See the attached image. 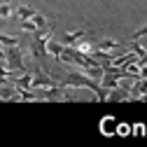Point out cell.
<instances>
[{
    "label": "cell",
    "instance_id": "1",
    "mask_svg": "<svg viewBox=\"0 0 147 147\" xmlns=\"http://www.w3.org/2000/svg\"><path fill=\"white\" fill-rule=\"evenodd\" d=\"M5 68L7 70H14V72H19V75H24V54L21 49H16V47H9L5 51Z\"/></svg>",
    "mask_w": 147,
    "mask_h": 147
},
{
    "label": "cell",
    "instance_id": "2",
    "mask_svg": "<svg viewBox=\"0 0 147 147\" xmlns=\"http://www.w3.org/2000/svg\"><path fill=\"white\" fill-rule=\"evenodd\" d=\"M56 86H61L56 80H51V77H47L45 72H35V77H33V89H56Z\"/></svg>",
    "mask_w": 147,
    "mask_h": 147
},
{
    "label": "cell",
    "instance_id": "3",
    "mask_svg": "<svg viewBox=\"0 0 147 147\" xmlns=\"http://www.w3.org/2000/svg\"><path fill=\"white\" fill-rule=\"evenodd\" d=\"M86 38V30H70V33H65L63 35V45L65 47H75L80 40H84Z\"/></svg>",
    "mask_w": 147,
    "mask_h": 147
},
{
    "label": "cell",
    "instance_id": "4",
    "mask_svg": "<svg viewBox=\"0 0 147 147\" xmlns=\"http://www.w3.org/2000/svg\"><path fill=\"white\" fill-rule=\"evenodd\" d=\"M128 94H131V98H142V96H147V80H136V84L131 86V91H128Z\"/></svg>",
    "mask_w": 147,
    "mask_h": 147
},
{
    "label": "cell",
    "instance_id": "5",
    "mask_svg": "<svg viewBox=\"0 0 147 147\" xmlns=\"http://www.w3.org/2000/svg\"><path fill=\"white\" fill-rule=\"evenodd\" d=\"M100 86L107 89V91H112V89H119V77L112 75V72H105V77L100 80Z\"/></svg>",
    "mask_w": 147,
    "mask_h": 147
},
{
    "label": "cell",
    "instance_id": "6",
    "mask_svg": "<svg viewBox=\"0 0 147 147\" xmlns=\"http://www.w3.org/2000/svg\"><path fill=\"white\" fill-rule=\"evenodd\" d=\"M33 77H35V75L24 72V75H19V77L14 80V86H16V89H33Z\"/></svg>",
    "mask_w": 147,
    "mask_h": 147
},
{
    "label": "cell",
    "instance_id": "7",
    "mask_svg": "<svg viewBox=\"0 0 147 147\" xmlns=\"http://www.w3.org/2000/svg\"><path fill=\"white\" fill-rule=\"evenodd\" d=\"M82 72L89 75L91 80H96V82H100V80L105 77V68H103V65H91V68H84Z\"/></svg>",
    "mask_w": 147,
    "mask_h": 147
},
{
    "label": "cell",
    "instance_id": "8",
    "mask_svg": "<svg viewBox=\"0 0 147 147\" xmlns=\"http://www.w3.org/2000/svg\"><path fill=\"white\" fill-rule=\"evenodd\" d=\"M107 100H131V94H128L126 89H112L110 91V96H107Z\"/></svg>",
    "mask_w": 147,
    "mask_h": 147
},
{
    "label": "cell",
    "instance_id": "9",
    "mask_svg": "<svg viewBox=\"0 0 147 147\" xmlns=\"http://www.w3.org/2000/svg\"><path fill=\"white\" fill-rule=\"evenodd\" d=\"M96 49H100V51H112V49H124V42H117V40H103V42H98V47Z\"/></svg>",
    "mask_w": 147,
    "mask_h": 147
},
{
    "label": "cell",
    "instance_id": "10",
    "mask_svg": "<svg viewBox=\"0 0 147 147\" xmlns=\"http://www.w3.org/2000/svg\"><path fill=\"white\" fill-rule=\"evenodd\" d=\"M38 14L33 7H26V5H19V9H16V16H19L21 21H28V19H33V16Z\"/></svg>",
    "mask_w": 147,
    "mask_h": 147
},
{
    "label": "cell",
    "instance_id": "11",
    "mask_svg": "<svg viewBox=\"0 0 147 147\" xmlns=\"http://www.w3.org/2000/svg\"><path fill=\"white\" fill-rule=\"evenodd\" d=\"M0 42L5 47H16L19 45V38H9V35H0Z\"/></svg>",
    "mask_w": 147,
    "mask_h": 147
},
{
    "label": "cell",
    "instance_id": "12",
    "mask_svg": "<svg viewBox=\"0 0 147 147\" xmlns=\"http://www.w3.org/2000/svg\"><path fill=\"white\" fill-rule=\"evenodd\" d=\"M21 30H28V33H38L40 28L33 24V19H28V21H21Z\"/></svg>",
    "mask_w": 147,
    "mask_h": 147
},
{
    "label": "cell",
    "instance_id": "13",
    "mask_svg": "<svg viewBox=\"0 0 147 147\" xmlns=\"http://www.w3.org/2000/svg\"><path fill=\"white\" fill-rule=\"evenodd\" d=\"M33 24L38 26L40 30H42V28H49V26H47V19H45L42 14H35V16H33Z\"/></svg>",
    "mask_w": 147,
    "mask_h": 147
},
{
    "label": "cell",
    "instance_id": "14",
    "mask_svg": "<svg viewBox=\"0 0 147 147\" xmlns=\"http://www.w3.org/2000/svg\"><path fill=\"white\" fill-rule=\"evenodd\" d=\"M145 35H147V24H145L142 28H138V30L133 33V38H131V40H140V38H145Z\"/></svg>",
    "mask_w": 147,
    "mask_h": 147
},
{
    "label": "cell",
    "instance_id": "15",
    "mask_svg": "<svg viewBox=\"0 0 147 147\" xmlns=\"http://www.w3.org/2000/svg\"><path fill=\"white\" fill-rule=\"evenodd\" d=\"M0 16H3V19L12 16V5H3V7H0Z\"/></svg>",
    "mask_w": 147,
    "mask_h": 147
},
{
    "label": "cell",
    "instance_id": "16",
    "mask_svg": "<svg viewBox=\"0 0 147 147\" xmlns=\"http://www.w3.org/2000/svg\"><path fill=\"white\" fill-rule=\"evenodd\" d=\"M140 77L147 80V65H140Z\"/></svg>",
    "mask_w": 147,
    "mask_h": 147
}]
</instances>
